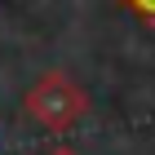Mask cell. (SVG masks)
Instances as JSON below:
<instances>
[{"label":"cell","mask_w":155,"mask_h":155,"mask_svg":"<svg viewBox=\"0 0 155 155\" xmlns=\"http://www.w3.org/2000/svg\"><path fill=\"white\" fill-rule=\"evenodd\" d=\"M22 107H27V115L36 120L40 129H49V133L62 137V133H71L75 124L84 120V111H89V93H84L67 71H45L31 89H27Z\"/></svg>","instance_id":"1"},{"label":"cell","mask_w":155,"mask_h":155,"mask_svg":"<svg viewBox=\"0 0 155 155\" xmlns=\"http://www.w3.org/2000/svg\"><path fill=\"white\" fill-rule=\"evenodd\" d=\"M124 5H133L142 18H151V22H155V0H124Z\"/></svg>","instance_id":"2"},{"label":"cell","mask_w":155,"mask_h":155,"mask_svg":"<svg viewBox=\"0 0 155 155\" xmlns=\"http://www.w3.org/2000/svg\"><path fill=\"white\" fill-rule=\"evenodd\" d=\"M49 155H80V151H75V146H67V142H58V146H53Z\"/></svg>","instance_id":"3"}]
</instances>
